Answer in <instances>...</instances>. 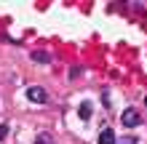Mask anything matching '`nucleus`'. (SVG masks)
Wrapping results in <instances>:
<instances>
[{
	"label": "nucleus",
	"mask_w": 147,
	"mask_h": 144,
	"mask_svg": "<svg viewBox=\"0 0 147 144\" xmlns=\"http://www.w3.org/2000/svg\"><path fill=\"white\" fill-rule=\"evenodd\" d=\"M120 120H123V125H128V128H136L139 125V112H136L134 107H128L123 115H120Z\"/></svg>",
	"instance_id": "obj_2"
},
{
	"label": "nucleus",
	"mask_w": 147,
	"mask_h": 144,
	"mask_svg": "<svg viewBox=\"0 0 147 144\" xmlns=\"http://www.w3.org/2000/svg\"><path fill=\"white\" fill-rule=\"evenodd\" d=\"M91 112H94L91 101H80V107H78V115H80V120H91Z\"/></svg>",
	"instance_id": "obj_3"
},
{
	"label": "nucleus",
	"mask_w": 147,
	"mask_h": 144,
	"mask_svg": "<svg viewBox=\"0 0 147 144\" xmlns=\"http://www.w3.org/2000/svg\"><path fill=\"white\" fill-rule=\"evenodd\" d=\"M115 141L118 139H115V131H112V128H105L99 133V144H115Z\"/></svg>",
	"instance_id": "obj_4"
},
{
	"label": "nucleus",
	"mask_w": 147,
	"mask_h": 144,
	"mask_svg": "<svg viewBox=\"0 0 147 144\" xmlns=\"http://www.w3.org/2000/svg\"><path fill=\"white\" fill-rule=\"evenodd\" d=\"M35 144H54V139H51V133H38Z\"/></svg>",
	"instance_id": "obj_6"
},
{
	"label": "nucleus",
	"mask_w": 147,
	"mask_h": 144,
	"mask_svg": "<svg viewBox=\"0 0 147 144\" xmlns=\"http://www.w3.org/2000/svg\"><path fill=\"white\" fill-rule=\"evenodd\" d=\"M27 99L32 101V104H46L48 94H46V88H40V86H30L27 88Z\"/></svg>",
	"instance_id": "obj_1"
},
{
	"label": "nucleus",
	"mask_w": 147,
	"mask_h": 144,
	"mask_svg": "<svg viewBox=\"0 0 147 144\" xmlns=\"http://www.w3.org/2000/svg\"><path fill=\"white\" fill-rule=\"evenodd\" d=\"M32 59H35V62H40V64H48V62H51V56L46 54V51H38V54H32Z\"/></svg>",
	"instance_id": "obj_5"
},
{
	"label": "nucleus",
	"mask_w": 147,
	"mask_h": 144,
	"mask_svg": "<svg viewBox=\"0 0 147 144\" xmlns=\"http://www.w3.org/2000/svg\"><path fill=\"white\" fill-rule=\"evenodd\" d=\"M5 136H8V125H5V123H3V125H0V141H3V139H5Z\"/></svg>",
	"instance_id": "obj_8"
},
{
	"label": "nucleus",
	"mask_w": 147,
	"mask_h": 144,
	"mask_svg": "<svg viewBox=\"0 0 147 144\" xmlns=\"http://www.w3.org/2000/svg\"><path fill=\"white\" fill-rule=\"evenodd\" d=\"M115 144H136V139H134V136H126V139H120V141H115Z\"/></svg>",
	"instance_id": "obj_7"
}]
</instances>
